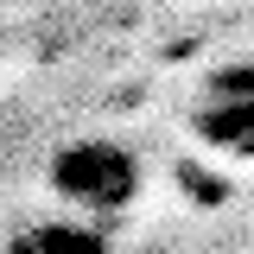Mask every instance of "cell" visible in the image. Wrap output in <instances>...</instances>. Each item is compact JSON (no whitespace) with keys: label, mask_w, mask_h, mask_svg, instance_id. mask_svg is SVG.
<instances>
[{"label":"cell","mask_w":254,"mask_h":254,"mask_svg":"<svg viewBox=\"0 0 254 254\" xmlns=\"http://www.w3.org/2000/svg\"><path fill=\"white\" fill-rule=\"evenodd\" d=\"M210 95H254V64H229L210 76Z\"/></svg>","instance_id":"4"},{"label":"cell","mask_w":254,"mask_h":254,"mask_svg":"<svg viewBox=\"0 0 254 254\" xmlns=\"http://www.w3.org/2000/svg\"><path fill=\"white\" fill-rule=\"evenodd\" d=\"M51 190L89 216H121L140 197V159L115 140H76L51 159Z\"/></svg>","instance_id":"1"},{"label":"cell","mask_w":254,"mask_h":254,"mask_svg":"<svg viewBox=\"0 0 254 254\" xmlns=\"http://www.w3.org/2000/svg\"><path fill=\"white\" fill-rule=\"evenodd\" d=\"M102 248H108V235L89 229V222H45V229H32L13 254H102Z\"/></svg>","instance_id":"3"},{"label":"cell","mask_w":254,"mask_h":254,"mask_svg":"<svg viewBox=\"0 0 254 254\" xmlns=\"http://www.w3.org/2000/svg\"><path fill=\"white\" fill-rule=\"evenodd\" d=\"M197 140L210 153H242L254 159V95H210V108H197Z\"/></svg>","instance_id":"2"}]
</instances>
